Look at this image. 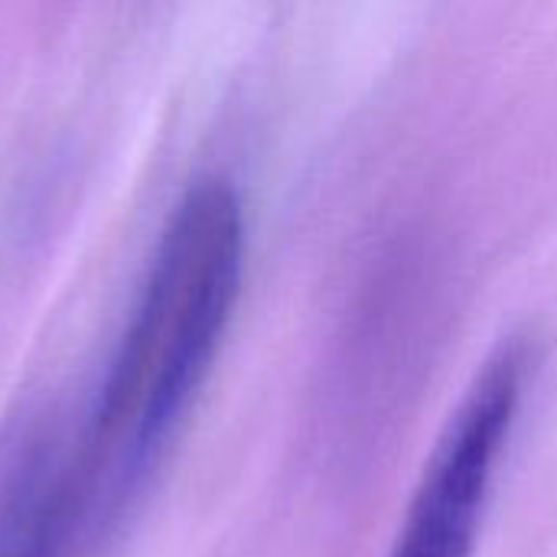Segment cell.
<instances>
[{"label":"cell","mask_w":557,"mask_h":557,"mask_svg":"<svg viewBox=\"0 0 557 557\" xmlns=\"http://www.w3.org/2000/svg\"><path fill=\"white\" fill-rule=\"evenodd\" d=\"M245 268V209L232 180L186 186L160 235L137 313L91 418V454L137 483L193 408L228 330Z\"/></svg>","instance_id":"1"},{"label":"cell","mask_w":557,"mask_h":557,"mask_svg":"<svg viewBox=\"0 0 557 557\" xmlns=\"http://www.w3.org/2000/svg\"><path fill=\"white\" fill-rule=\"evenodd\" d=\"M529 366L532 352L522 339L496 346L480 366L424 463L388 557H473Z\"/></svg>","instance_id":"2"},{"label":"cell","mask_w":557,"mask_h":557,"mask_svg":"<svg viewBox=\"0 0 557 557\" xmlns=\"http://www.w3.org/2000/svg\"><path fill=\"white\" fill-rule=\"evenodd\" d=\"M46 463H29L0 509V557H52L62 525V486Z\"/></svg>","instance_id":"3"}]
</instances>
